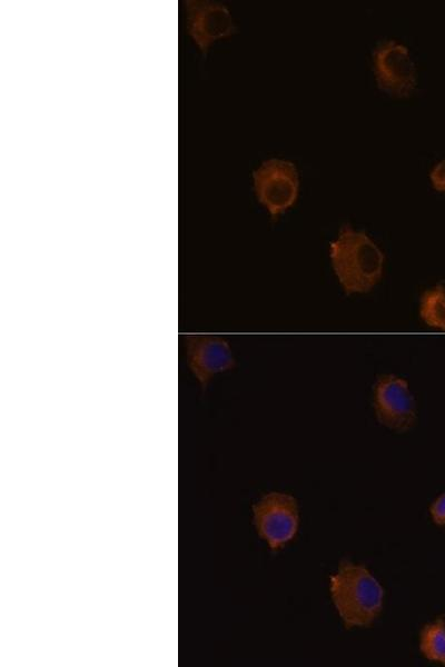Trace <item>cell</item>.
I'll return each mask as SVG.
<instances>
[{
  "mask_svg": "<svg viewBox=\"0 0 445 667\" xmlns=\"http://www.w3.org/2000/svg\"><path fill=\"white\" fill-rule=\"evenodd\" d=\"M328 253L334 273L347 295L367 293L383 278V250L365 231L349 223L339 228Z\"/></svg>",
  "mask_w": 445,
  "mask_h": 667,
  "instance_id": "1",
  "label": "cell"
},
{
  "mask_svg": "<svg viewBox=\"0 0 445 667\" xmlns=\"http://www.w3.org/2000/svg\"><path fill=\"white\" fill-rule=\"evenodd\" d=\"M334 607L346 628H367L378 618L384 589L362 564L342 560L329 578Z\"/></svg>",
  "mask_w": 445,
  "mask_h": 667,
  "instance_id": "2",
  "label": "cell"
},
{
  "mask_svg": "<svg viewBox=\"0 0 445 667\" xmlns=\"http://www.w3.org/2000/svg\"><path fill=\"white\" fill-rule=\"evenodd\" d=\"M253 185L258 202L276 220L298 199V169L290 160L269 158L253 171Z\"/></svg>",
  "mask_w": 445,
  "mask_h": 667,
  "instance_id": "3",
  "label": "cell"
},
{
  "mask_svg": "<svg viewBox=\"0 0 445 667\" xmlns=\"http://www.w3.org/2000/svg\"><path fill=\"white\" fill-rule=\"evenodd\" d=\"M372 68L377 88L396 99L409 98L417 86V71L408 48L386 39L372 52Z\"/></svg>",
  "mask_w": 445,
  "mask_h": 667,
  "instance_id": "4",
  "label": "cell"
},
{
  "mask_svg": "<svg viewBox=\"0 0 445 667\" xmlns=\"http://www.w3.org/2000/svg\"><path fill=\"white\" fill-rule=\"evenodd\" d=\"M253 521L258 536L270 549L283 548L299 527V509L294 496L270 491L253 505Z\"/></svg>",
  "mask_w": 445,
  "mask_h": 667,
  "instance_id": "5",
  "label": "cell"
},
{
  "mask_svg": "<svg viewBox=\"0 0 445 667\" xmlns=\"http://www.w3.org/2000/svg\"><path fill=\"white\" fill-rule=\"evenodd\" d=\"M375 417L384 427L405 432L416 422L417 410L414 395L406 379L393 375H382L373 387Z\"/></svg>",
  "mask_w": 445,
  "mask_h": 667,
  "instance_id": "6",
  "label": "cell"
},
{
  "mask_svg": "<svg viewBox=\"0 0 445 667\" xmlns=\"http://www.w3.org/2000/svg\"><path fill=\"white\" fill-rule=\"evenodd\" d=\"M185 347L188 365L202 390L217 374L233 370L236 359L228 341L215 335H187Z\"/></svg>",
  "mask_w": 445,
  "mask_h": 667,
  "instance_id": "7",
  "label": "cell"
},
{
  "mask_svg": "<svg viewBox=\"0 0 445 667\" xmlns=\"http://www.w3.org/2000/svg\"><path fill=\"white\" fill-rule=\"evenodd\" d=\"M185 8L188 32L204 53L214 41L237 32L231 13L222 3L187 0Z\"/></svg>",
  "mask_w": 445,
  "mask_h": 667,
  "instance_id": "8",
  "label": "cell"
},
{
  "mask_svg": "<svg viewBox=\"0 0 445 667\" xmlns=\"http://www.w3.org/2000/svg\"><path fill=\"white\" fill-rule=\"evenodd\" d=\"M418 312L425 325L445 332V285L436 283L422 293Z\"/></svg>",
  "mask_w": 445,
  "mask_h": 667,
  "instance_id": "9",
  "label": "cell"
},
{
  "mask_svg": "<svg viewBox=\"0 0 445 667\" xmlns=\"http://www.w3.org/2000/svg\"><path fill=\"white\" fill-rule=\"evenodd\" d=\"M419 650L426 659L445 666V619L443 617L424 625L419 633Z\"/></svg>",
  "mask_w": 445,
  "mask_h": 667,
  "instance_id": "10",
  "label": "cell"
},
{
  "mask_svg": "<svg viewBox=\"0 0 445 667\" xmlns=\"http://www.w3.org/2000/svg\"><path fill=\"white\" fill-rule=\"evenodd\" d=\"M433 188L438 192H445V159L438 161L429 172Z\"/></svg>",
  "mask_w": 445,
  "mask_h": 667,
  "instance_id": "11",
  "label": "cell"
},
{
  "mask_svg": "<svg viewBox=\"0 0 445 667\" xmlns=\"http://www.w3.org/2000/svg\"><path fill=\"white\" fill-rule=\"evenodd\" d=\"M429 514L436 525L445 526V492L432 502Z\"/></svg>",
  "mask_w": 445,
  "mask_h": 667,
  "instance_id": "12",
  "label": "cell"
}]
</instances>
